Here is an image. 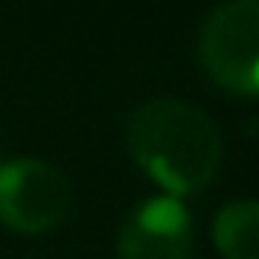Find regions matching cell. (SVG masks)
<instances>
[{"mask_svg": "<svg viewBox=\"0 0 259 259\" xmlns=\"http://www.w3.org/2000/svg\"><path fill=\"white\" fill-rule=\"evenodd\" d=\"M125 142L134 164L170 198L201 192L223 159V137L201 106L153 98L131 112Z\"/></svg>", "mask_w": 259, "mask_h": 259, "instance_id": "6da1fadb", "label": "cell"}, {"mask_svg": "<svg viewBox=\"0 0 259 259\" xmlns=\"http://www.w3.org/2000/svg\"><path fill=\"white\" fill-rule=\"evenodd\" d=\"M198 62L220 90L259 95V0H229L203 17Z\"/></svg>", "mask_w": 259, "mask_h": 259, "instance_id": "7a4b0ae2", "label": "cell"}, {"mask_svg": "<svg viewBox=\"0 0 259 259\" xmlns=\"http://www.w3.org/2000/svg\"><path fill=\"white\" fill-rule=\"evenodd\" d=\"M70 181L45 159H9L0 164V223L20 234H42L67 218Z\"/></svg>", "mask_w": 259, "mask_h": 259, "instance_id": "3957f363", "label": "cell"}, {"mask_svg": "<svg viewBox=\"0 0 259 259\" xmlns=\"http://www.w3.org/2000/svg\"><path fill=\"white\" fill-rule=\"evenodd\" d=\"M192 214L179 198L156 195L125 214L117 231V259H190Z\"/></svg>", "mask_w": 259, "mask_h": 259, "instance_id": "277c9868", "label": "cell"}, {"mask_svg": "<svg viewBox=\"0 0 259 259\" xmlns=\"http://www.w3.org/2000/svg\"><path fill=\"white\" fill-rule=\"evenodd\" d=\"M212 242L223 259H259V201L226 203L212 220Z\"/></svg>", "mask_w": 259, "mask_h": 259, "instance_id": "5b68a950", "label": "cell"}]
</instances>
